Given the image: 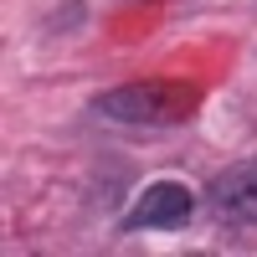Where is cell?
<instances>
[{
  "label": "cell",
  "instance_id": "2",
  "mask_svg": "<svg viewBox=\"0 0 257 257\" xmlns=\"http://www.w3.org/2000/svg\"><path fill=\"white\" fill-rule=\"evenodd\" d=\"M196 211V196L180 185V180H155L144 185V196L128 206L123 231H180Z\"/></svg>",
  "mask_w": 257,
  "mask_h": 257
},
{
  "label": "cell",
  "instance_id": "1",
  "mask_svg": "<svg viewBox=\"0 0 257 257\" xmlns=\"http://www.w3.org/2000/svg\"><path fill=\"white\" fill-rule=\"evenodd\" d=\"M201 108V93L190 82H123V88L103 93L93 103V113L113 118V123H144V128H170V123H185L190 113Z\"/></svg>",
  "mask_w": 257,
  "mask_h": 257
},
{
  "label": "cell",
  "instance_id": "3",
  "mask_svg": "<svg viewBox=\"0 0 257 257\" xmlns=\"http://www.w3.org/2000/svg\"><path fill=\"white\" fill-rule=\"evenodd\" d=\"M211 211L231 226H257V155L211 175Z\"/></svg>",
  "mask_w": 257,
  "mask_h": 257
}]
</instances>
